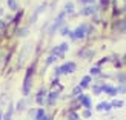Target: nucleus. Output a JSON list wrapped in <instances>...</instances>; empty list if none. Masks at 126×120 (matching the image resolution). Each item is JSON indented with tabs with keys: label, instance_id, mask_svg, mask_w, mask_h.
<instances>
[{
	"label": "nucleus",
	"instance_id": "obj_14",
	"mask_svg": "<svg viewBox=\"0 0 126 120\" xmlns=\"http://www.w3.org/2000/svg\"><path fill=\"white\" fill-rule=\"evenodd\" d=\"M26 105H28V100H26V97L20 99V100L17 102V105H16V111H18V112H23L25 109H26Z\"/></svg>",
	"mask_w": 126,
	"mask_h": 120
},
{
	"label": "nucleus",
	"instance_id": "obj_21",
	"mask_svg": "<svg viewBox=\"0 0 126 120\" xmlns=\"http://www.w3.org/2000/svg\"><path fill=\"white\" fill-rule=\"evenodd\" d=\"M81 91H83V89H81V88L77 85V86H75L74 89H72V92H71V99H75L77 96H80V94H81Z\"/></svg>",
	"mask_w": 126,
	"mask_h": 120
},
{
	"label": "nucleus",
	"instance_id": "obj_1",
	"mask_svg": "<svg viewBox=\"0 0 126 120\" xmlns=\"http://www.w3.org/2000/svg\"><path fill=\"white\" fill-rule=\"evenodd\" d=\"M94 33V26L91 23H80L75 29H72L71 33H69V39L72 42H77V40H83L86 39L88 35H91Z\"/></svg>",
	"mask_w": 126,
	"mask_h": 120
},
{
	"label": "nucleus",
	"instance_id": "obj_3",
	"mask_svg": "<svg viewBox=\"0 0 126 120\" xmlns=\"http://www.w3.org/2000/svg\"><path fill=\"white\" fill-rule=\"evenodd\" d=\"M77 69V63L75 62H66L63 65L57 66L54 71V77H60V75H68V74H74Z\"/></svg>",
	"mask_w": 126,
	"mask_h": 120
},
{
	"label": "nucleus",
	"instance_id": "obj_30",
	"mask_svg": "<svg viewBox=\"0 0 126 120\" xmlns=\"http://www.w3.org/2000/svg\"><path fill=\"white\" fill-rule=\"evenodd\" d=\"M111 109H114V108H112V105H111L109 102H106V103H105V109H103V111H106V112H109Z\"/></svg>",
	"mask_w": 126,
	"mask_h": 120
},
{
	"label": "nucleus",
	"instance_id": "obj_28",
	"mask_svg": "<svg viewBox=\"0 0 126 120\" xmlns=\"http://www.w3.org/2000/svg\"><path fill=\"white\" fill-rule=\"evenodd\" d=\"M91 116H92V109H83V112H81L83 119H91Z\"/></svg>",
	"mask_w": 126,
	"mask_h": 120
},
{
	"label": "nucleus",
	"instance_id": "obj_16",
	"mask_svg": "<svg viewBox=\"0 0 126 120\" xmlns=\"http://www.w3.org/2000/svg\"><path fill=\"white\" fill-rule=\"evenodd\" d=\"M6 6H8V9L12 11V12L18 11V3H17V0H6Z\"/></svg>",
	"mask_w": 126,
	"mask_h": 120
},
{
	"label": "nucleus",
	"instance_id": "obj_8",
	"mask_svg": "<svg viewBox=\"0 0 126 120\" xmlns=\"http://www.w3.org/2000/svg\"><path fill=\"white\" fill-rule=\"evenodd\" d=\"M46 96H48V89L42 86L40 89L37 91V94H35V102L39 103L40 106H43V105L46 103Z\"/></svg>",
	"mask_w": 126,
	"mask_h": 120
},
{
	"label": "nucleus",
	"instance_id": "obj_29",
	"mask_svg": "<svg viewBox=\"0 0 126 120\" xmlns=\"http://www.w3.org/2000/svg\"><path fill=\"white\" fill-rule=\"evenodd\" d=\"M80 5L83 6H88V5H95V0H79Z\"/></svg>",
	"mask_w": 126,
	"mask_h": 120
},
{
	"label": "nucleus",
	"instance_id": "obj_9",
	"mask_svg": "<svg viewBox=\"0 0 126 120\" xmlns=\"http://www.w3.org/2000/svg\"><path fill=\"white\" fill-rule=\"evenodd\" d=\"M77 54H79V57L85 59V60H89V59H92L94 55H95V51H94V49H89V48H81Z\"/></svg>",
	"mask_w": 126,
	"mask_h": 120
},
{
	"label": "nucleus",
	"instance_id": "obj_18",
	"mask_svg": "<svg viewBox=\"0 0 126 120\" xmlns=\"http://www.w3.org/2000/svg\"><path fill=\"white\" fill-rule=\"evenodd\" d=\"M100 74H102V68H100V66H92L89 69V75H91V77H98Z\"/></svg>",
	"mask_w": 126,
	"mask_h": 120
},
{
	"label": "nucleus",
	"instance_id": "obj_20",
	"mask_svg": "<svg viewBox=\"0 0 126 120\" xmlns=\"http://www.w3.org/2000/svg\"><path fill=\"white\" fill-rule=\"evenodd\" d=\"M59 31H60V35H62V37H66V35H68L69 33H71V29H69V26H68L66 23L63 25V26H62V28H60Z\"/></svg>",
	"mask_w": 126,
	"mask_h": 120
},
{
	"label": "nucleus",
	"instance_id": "obj_24",
	"mask_svg": "<svg viewBox=\"0 0 126 120\" xmlns=\"http://www.w3.org/2000/svg\"><path fill=\"white\" fill-rule=\"evenodd\" d=\"M111 105H112V108H122V106L125 105V102L123 100H112Z\"/></svg>",
	"mask_w": 126,
	"mask_h": 120
},
{
	"label": "nucleus",
	"instance_id": "obj_2",
	"mask_svg": "<svg viewBox=\"0 0 126 120\" xmlns=\"http://www.w3.org/2000/svg\"><path fill=\"white\" fill-rule=\"evenodd\" d=\"M35 66H37V62H32L26 68V72H25L23 86H22V94L25 97H28L31 94V89H32V80H34V74H35Z\"/></svg>",
	"mask_w": 126,
	"mask_h": 120
},
{
	"label": "nucleus",
	"instance_id": "obj_13",
	"mask_svg": "<svg viewBox=\"0 0 126 120\" xmlns=\"http://www.w3.org/2000/svg\"><path fill=\"white\" fill-rule=\"evenodd\" d=\"M28 34H29V26H18L14 31V35L17 37H26Z\"/></svg>",
	"mask_w": 126,
	"mask_h": 120
},
{
	"label": "nucleus",
	"instance_id": "obj_26",
	"mask_svg": "<svg viewBox=\"0 0 126 120\" xmlns=\"http://www.w3.org/2000/svg\"><path fill=\"white\" fill-rule=\"evenodd\" d=\"M92 94H95V96L102 94V85H92Z\"/></svg>",
	"mask_w": 126,
	"mask_h": 120
},
{
	"label": "nucleus",
	"instance_id": "obj_11",
	"mask_svg": "<svg viewBox=\"0 0 126 120\" xmlns=\"http://www.w3.org/2000/svg\"><path fill=\"white\" fill-rule=\"evenodd\" d=\"M102 92L108 94V96H111V97L117 96V89H115V86H114V85H109V83H102Z\"/></svg>",
	"mask_w": 126,
	"mask_h": 120
},
{
	"label": "nucleus",
	"instance_id": "obj_31",
	"mask_svg": "<svg viewBox=\"0 0 126 120\" xmlns=\"http://www.w3.org/2000/svg\"><path fill=\"white\" fill-rule=\"evenodd\" d=\"M105 103H106V102H100V103L95 106V109H97V111H103V109H105Z\"/></svg>",
	"mask_w": 126,
	"mask_h": 120
},
{
	"label": "nucleus",
	"instance_id": "obj_33",
	"mask_svg": "<svg viewBox=\"0 0 126 120\" xmlns=\"http://www.w3.org/2000/svg\"><path fill=\"white\" fill-rule=\"evenodd\" d=\"M3 16H5V9L0 8V17H3Z\"/></svg>",
	"mask_w": 126,
	"mask_h": 120
},
{
	"label": "nucleus",
	"instance_id": "obj_4",
	"mask_svg": "<svg viewBox=\"0 0 126 120\" xmlns=\"http://www.w3.org/2000/svg\"><path fill=\"white\" fill-rule=\"evenodd\" d=\"M65 17H66V14H65V11H62L60 14L55 17V20H54V23L49 26V37H52L54 35V33L55 31H59L63 25H65Z\"/></svg>",
	"mask_w": 126,
	"mask_h": 120
},
{
	"label": "nucleus",
	"instance_id": "obj_7",
	"mask_svg": "<svg viewBox=\"0 0 126 120\" xmlns=\"http://www.w3.org/2000/svg\"><path fill=\"white\" fill-rule=\"evenodd\" d=\"M23 16H25V11L23 9H18V11H16V14H14V17L11 18V22H9V25L12 28H18L20 26V23H22V18H23Z\"/></svg>",
	"mask_w": 126,
	"mask_h": 120
},
{
	"label": "nucleus",
	"instance_id": "obj_6",
	"mask_svg": "<svg viewBox=\"0 0 126 120\" xmlns=\"http://www.w3.org/2000/svg\"><path fill=\"white\" fill-rule=\"evenodd\" d=\"M75 99L79 100V103H80V106H81L83 109H91V108H92V102H91V97H89V96H86V94L81 92L80 96H77Z\"/></svg>",
	"mask_w": 126,
	"mask_h": 120
},
{
	"label": "nucleus",
	"instance_id": "obj_19",
	"mask_svg": "<svg viewBox=\"0 0 126 120\" xmlns=\"http://www.w3.org/2000/svg\"><path fill=\"white\" fill-rule=\"evenodd\" d=\"M55 62H57V57L52 55V54H49L48 57H46V60H45V66H51L52 63H55Z\"/></svg>",
	"mask_w": 126,
	"mask_h": 120
},
{
	"label": "nucleus",
	"instance_id": "obj_10",
	"mask_svg": "<svg viewBox=\"0 0 126 120\" xmlns=\"http://www.w3.org/2000/svg\"><path fill=\"white\" fill-rule=\"evenodd\" d=\"M59 96H60V92H57V91H49L48 96H46V105L48 106H54L55 102L59 100Z\"/></svg>",
	"mask_w": 126,
	"mask_h": 120
},
{
	"label": "nucleus",
	"instance_id": "obj_34",
	"mask_svg": "<svg viewBox=\"0 0 126 120\" xmlns=\"http://www.w3.org/2000/svg\"><path fill=\"white\" fill-rule=\"evenodd\" d=\"M3 119V114H2V112H0V120H2Z\"/></svg>",
	"mask_w": 126,
	"mask_h": 120
},
{
	"label": "nucleus",
	"instance_id": "obj_12",
	"mask_svg": "<svg viewBox=\"0 0 126 120\" xmlns=\"http://www.w3.org/2000/svg\"><path fill=\"white\" fill-rule=\"evenodd\" d=\"M91 83H92V77H91L89 74H88V75H83V77H81L79 86L81 88V89H86V88H89V86H91Z\"/></svg>",
	"mask_w": 126,
	"mask_h": 120
},
{
	"label": "nucleus",
	"instance_id": "obj_17",
	"mask_svg": "<svg viewBox=\"0 0 126 120\" xmlns=\"http://www.w3.org/2000/svg\"><path fill=\"white\" fill-rule=\"evenodd\" d=\"M45 116H46V111H45V108H42V106H40V108L35 109V117H34V120H42Z\"/></svg>",
	"mask_w": 126,
	"mask_h": 120
},
{
	"label": "nucleus",
	"instance_id": "obj_15",
	"mask_svg": "<svg viewBox=\"0 0 126 120\" xmlns=\"http://www.w3.org/2000/svg\"><path fill=\"white\" fill-rule=\"evenodd\" d=\"M65 14L66 16H74V11H75V5H74V2H68L66 5H65Z\"/></svg>",
	"mask_w": 126,
	"mask_h": 120
},
{
	"label": "nucleus",
	"instance_id": "obj_27",
	"mask_svg": "<svg viewBox=\"0 0 126 120\" xmlns=\"http://www.w3.org/2000/svg\"><path fill=\"white\" fill-rule=\"evenodd\" d=\"M115 89H117V94H123V92H126V83H122V85L115 86Z\"/></svg>",
	"mask_w": 126,
	"mask_h": 120
},
{
	"label": "nucleus",
	"instance_id": "obj_25",
	"mask_svg": "<svg viewBox=\"0 0 126 120\" xmlns=\"http://www.w3.org/2000/svg\"><path fill=\"white\" fill-rule=\"evenodd\" d=\"M80 117H79V114L75 111H69L68 112V120H79Z\"/></svg>",
	"mask_w": 126,
	"mask_h": 120
},
{
	"label": "nucleus",
	"instance_id": "obj_23",
	"mask_svg": "<svg viewBox=\"0 0 126 120\" xmlns=\"http://www.w3.org/2000/svg\"><path fill=\"white\" fill-rule=\"evenodd\" d=\"M112 0H100V5H98V9H106L109 6V3Z\"/></svg>",
	"mask_w": 126,
	"mask_h": 120
},
{
	"label": "nucleus",
	"instance_id": "obj_32",
	"mask_svg": "<svg viewBox=\"0 0 126 120\" xmlns=\"http://www.w3.org/2000/svg\"><path fill=\"white\" fill-rule=\"evenodd\" d=\"M35 109H37V108H31V109H29V112H28L29 117H32V119L35 117Z\"/></svg>",
	"mask_w": 126,
	"mask_h": 120
},
{
	"label": "nucleus",
	"instance_id": "obj_22",
	"mask_svg": "<svg viewBox=\"0 0 126 120\" xmlns=\"http://www.w3.org/2000/svg\"><path fill=\"white\" fill-rule=\"evenodd\" d=\"M115 79L118 80V83H126V72H120V74H117L115 75Z\"/></svg>",
	"mask_w": 126,
	"mask_h": 120
},
{
	"label": "nucleus",
	"instance_id": "obj_5",
	"mask_svg": "<svg viewBox=\"0 0 126 120\" xmlns=\"http://www.w3.org/2000/svg\"><path fill=\"white\" fill-rule=\"evenodd\" d=\"M97 12H98V8L95 5H88V6H83V8L79 11V14L83 16V17H92L94 14H97Z\"/></svg>",
	"mask_w": 126,
	"mask_h": 120
}]
</instances>
